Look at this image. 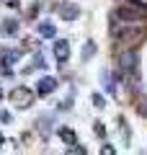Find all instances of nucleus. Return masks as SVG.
Here are the masks:
<instances>
[{
  "label": "nucleus",
  "mask_w": 147,
  "mask_h": 155,
  "mask_svg": "<svg viewBox=\"0 0 147 155\" xmlns=\"http://www.w3.org/2000/svg\"><path fill=\"white\" fill-rule=\"evenodd\" d=\"M137 67H139V54H137L134 49H126V52L119 54V70L132 80V83H129L132 88H137V83H134V80H137Z\"/></svg>",
  "instance_id": "obj_3"
},
{
  "label": "nucleus",
  "mask_w": 147,
  "mask_h": 155,
  "mask_svg": "<svg viewBox=\"0 0 147 155\" xmlns=\"http://www.w3.org/2000/svg\"><path fill=\"white\" fill-rule=\"evenodd\" d=\"M111 36L121 44H134V41H142L147 36V28L139 26V23H126V21H111Z\"/></svg>",
  "instance_id": "obj_1"
},
{
  "label": "nucleus",
  "mask_w": 147,
  "mask_h": 155,
  "mask_svg": "<svg viewBox=\"0 0 147 155\" xmlns=\"http://www.w3.org/2000/svg\"><path fill=\"white\" fill-rule=\"evenodd\" d=\"M60 16H62V21H75L80 16V8L75 3H65V5H60Z\"/></svg>",
  "instance_id": "obj_7"
},
{
  "label": "nucleus",
  "mask_w": 147,
  "mask_h": 155,
  "mask_svg": "<svg viewBox=\"0 0 147 155\" xmlns=\"http://www.w3.org/2000/svg\"><path fill=\"white\" fill-rule=\"evenodd\" d=\"M101 153H103V155H111V153H116V150L111 147V145H103V147H101Z\"/></svg>",
  "instance_id": "obj_18"
},
{
  "label": "nucleus",
  "mask_w": 147,
  "mask_h": 155,
  "mask_svg": "<svg viewBox=\"0 0 147 155\" xmlns=\"http://www.w3.org/2000/svg\"><path fill=\"white\" fill-rule=\"evenodd\" d=\"M90 101H93V106H96V109H103V106H106V104H103V96H101V93H93Z\"/></svg>",
  "instance_id": "obj_15"
},
{
  "label": "nucleus",
  "mask_w": 147,
  "mask_h": 155,
  "mask_svg": "<svg viewBox=\"0 0 147 155\" xmlns=\"http://www.w3.org/2000/svg\"><path fill=\"white\" fill-rule=\"evenodd\" d=\"M0 34H3V36H16V34H18V21H16V18L3 21V23H0Z\"/></svg>",
  "instance_id": "obj_8"
},
{
  "label": "nucleus",
  "mask_w": 147,
  "mask_h": 155,
  "mask_svg": "<svg viewBox=\"0 0 147 155\" xmlns=\"http://www.w3.org/2000/svg\"><path fill=\"white\" fill-rule=\"evenodd\" d=\"M139 111H142V114L147 116V98H145V101H142V104H139Z\"/></svg>",
  "instance_id": "obj_19"
},
{
  "label": "nucleus",
  "mask_w": 147,
  "mask_h": 155,
  "mask_svg": "<svg viewBox=\"0 0 147 155\" xmlns=\"http://www.w3.org/2000/svg\"><path fill=\"white\" fill-rule=\"evenodd\" d=\"M111 21H126V23H142L147 21V5H121L116 11H111Z\"/></svg>",
  "instance_id": "obj_2"
},
{
  "label": "nucleus",
  "mask_w": 147,
  "mask_h": 155,
  "mask_svg": "<svg viewBox=\"0 0 147 155\" xmlns=\"http://www.w3.org/2000/svg\"><path fill=\"white\" fill-rule=\"evenodd\" d=\"M103 88H106L109 96H116V80H111L109 72H103Z\"/></svg>",
  "instance_id": "obj_11"
},
{
  "label": "nucleus",
  "mask_w": 147,
  "mask_h": 155,
  "mask_svg": "<svg viewBox=\"0 0 147 155\" xmlns=\"http://www.w3.org/2000/svg\"><path fill=\"white\" fill-rule=\"evenodd\" d=\"M11 119H13V116H11V111H5V109L0 111V122H3V124H8Z\"/></svg>",
  "instance_id": "obj_16"
},
{
  "label": "nucleus",
  "mask_w": 147,
  "mask_h": 155,
  "mask_svg": "<svg viewBox=\"0 0 147 155\" xmlns=\"http://www.w3.org/2000/svg\"><path fill=\"white\" fill-rule=\"evenodd\" d=\"M8 98H11L16 106H21V109H28V106L34 104V98H36V93H34L28 85H16V88H11Z\"/></svg>",
  "instance_id": "obj_4"
},
{
  "label": "nucleus",
  "mask_w": 147,
  "mask_h": 155,
  "mask_svg": "<svg viewBox=\"0 0 147 155\" xmlns=\"http://www.w3.org/2000/svg\"><path fill=\"white\" fill-rule=\"evenodd\" d=\"M49 122H52L49 116H41V119H39V132H41V134L49 132Z\"/></svg>",
  "instance_id": "obj_14"
},
{
  "label": "nucleus",
  "mask_w": 147,
  "mask_h": 155,
  "mask_svg": "<svg viewBox=\"0 0 147 155\" xmlns=\"http://www.w3.org/2000/svg\"><path fill=\"white\" fill-rule=\"evenodd\" d=\"M57 134H60V140H62L65 145H72V142H77L75 132H72L70 127H60V129H57Z\"/></svg>",
  "instance_id": "obj_10"
},
{
  "label": "nucleus",
  "mask_w": 147,
  "mask_h": 155,
  "mask_svg": "<svg viewBox=\"0 0 147 155\" xmlns=\"http://www.w3.org/2000/svg\"><path fill=\"white\" fill-rule=\"evenodd\" d=\"M93 132H96V137L103 140V137H106V127H103V122H93Z\"/></svg>",
  "instance_id": "obj_13"
},
{
  "label": "nucleus",
  "mask_w": 147,
  "mask_h": 155,
  "mask_svg": "<svg viewBox=\"0 0 147 155\" xmlns=\"http://www.w3.org/2000/svg\"><path fill=\"white\" fill-rule=\"evenodd\" d=\"M0 98H3V91H0Z\"/></svg>",
  "instance_id": "obj_22"
},
{
  "label": "nucleus",
  "mask_w": 147,
  "mask_h": 155,
  "mask_svg": "<svg viewBox=\"0 0 147 155\" xmlns=\"http://www.w3.org/2000/svg\"><path fill=\"white\" fill-rule=\"evenodd\" d=\"M96 52H98V47H96V44H93V41H88V44H85V47H83V60H85V62H88V60H90V57H93V54H96Z\"/></svg>",
  "instance_id": "obj_12"
},
{
  "label": "nucleus",
  "mask_w": 147,
  "mask_h": 155,
  "mask_svg": "<svg viewBox=\"0 0 147 155\" xmlns=\"http://www.w3.org/2000/svg\"><path fill=\"white\" fill-rule=\"evenodd\" d=\"M5 5H11V8H18V0H5Z\"/></svg>",
  "instance_id": "obj_20"
},
{
  "label": "nucleus",
  "mask_w": 147,
  "mask_h": 155,
  "mask_svg": "<svg viewBox=\"0 0 147 155\" xmlns=\"http://www.w3.org/2000/svg\"><path fill=\"white\" fill-rule=\"evenodd\" d=\"M57 85H60V83H57V78H49V75L41 78L39 85H36V96H52L57 91Z\"/></svg>",
  "instance_id": "obj_6"
},
{
  "label": "nucleus",
  "mask_w": 147,
  "mask_h": 155,
  "mask_svg": "<svg viewBox=\"0 0 147 155\" xmlns=\"http://www.w3.org/2000/svg\"><path fill=\"white\" fill-rule=\"evenodd\" d=\"M3 145H5V137H3V132H0V147H3Z\"/></svg>",
  "instance_id": "obj_21"
},
{
  "label": "nucleus",
  "mask_w": 147,
  "mask_h": 155,
  "mask_svg": "<svg viewBox=\"0 0 147 155\" xmlns=\"http://www.w3.org/2000/svg\"><path fill=\"white\" fill-rule=\"evenodd\" d=\"M52 52H54V60L60 62V65H65V62L70 60V41H67V39H54V41H52Z\"/></svg>",
  "instance_id": "obj_5"
},
{
  "label": "nucleus",
  "mask_w": 147,
  "mask_h": 155,
  "mask_svg": "<svg viewBox=\"0 0 147 155\" xmlns=\"http://www.w3.org/2000/svg\"><path fill=\"white\" fill-rule=\"evenodd\" d=\"M34 67H47V62H44V57H41V54L34 57Z\"/></svg>",
  "instance_id": "obj_17"
},
{
  "label": "nucleus",
  "mask_w": 147,
  "mask_h": 155,
  "mask_svg": "<svg viewBox=\"0 0 147 155\" xmlns=\"http://www.w3.org/2000/svg\"><path fill=\"white\" fill-rule=\"evenodd\" d=\"M39 34H41L44 39H54V36H57V28H54V23L41 21V23H39Z\"/></svg>",
  "instance_id": "obj_9"
}]
</instances>
